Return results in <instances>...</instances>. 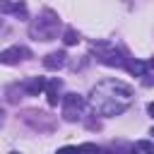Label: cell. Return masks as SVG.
I'll list each match as a JSON object with an SVG mask.
<instances>
[{
    "label": "cell",
    "instance_id": "obj_9",
    "mask_svg": "<svg viewBox=\"0 0 154 154\" xmlns=\"http://www.w3.org/2000/svg\"><path fill=\"white\" fill-rule=\"evenodd\" d=\"M65 53L63 51H53V53H48L46 58H43V67H48V70H58V67H63L65 65Z\"/></svg>",
    "mask_w": 154,
    "mask_h": 154
},
{
    "label": "cell",
    "instance_id": "obj_7",
    "mask_svg": "<svg viewBox=\"0 0 154 154\" xmlns=\"http://www.w3.org/2000/svg\"><path fill=\"white\" fill-rule=\"evenodd\" d=\"M60 87H63V82L58 79V77H53V79H48L46 82V94H48V103L51 106H58V101H60Z\"/></svg>",
    "mask_w": 154,
    "mask_h": 154
},
{
    "label": "cell",
    "instance_id": "obj_17",
    "mask_svg": "<svg viewBox=\"0 0 154 154\" xmlns=\"http://www.w3.org/2000/svg\"><path fill=\"white\" fill-rule=\"evenodd\" d=\"M10 154H19V152H10Z\"/></svg>",
    "mask_w": 154,
    "mask_h": 154
},
{
    "label": "cell",
    "instance_id": "obj_11",
    "mask_svg": "<svg viewBox=\"0 0 154 154\" xmlns=\"http://www.w3.org/2000/svg\"><path fill=\"white\" fill-rule=\"evenodd\" d=\"M132 154H154V144L149 140H140L132 144Z\"/></svg>",
    "mask_w": 154,
    "mask_h": 154
},
{
    "label": "cell",
    "instance_id": "obj_14",
    "mask_svg": "<svg viewBox=\"0 0 154 154\" xmlns=\"http://www.w3.org/2000/svg\"><path fill=\"white\" fill-rule=\"evenodd\" d=\"M55 154H79V149L77 147H60Z\"/></svg>",
    "mask_w": 154,
    "mask_h": 154
},
{
    "label": "cell",
    "instance_id": "obj_2",
    "mask_svg": "<svg viewBox=\"0 0 154 154\" xmlns=\"http://www.w3.org/2000/svg\"><path fill=\"white\" fill-rule=\"evenodd\" d=\"M91 51L96 53V58L103 63V65H111V67H125V58H123V53L113 46V43H108V41H99V43H91Z\"/></svg>",
    "mask_w": 154,
    "mask_h": 154
},
{
    "label": "cell",
    "instance_id": "obj_6",
    "mask_svg": "<svg viewBox=\"0 0 154 154\" xmlns=\"http://www.w3.org/2000/svg\"><path fill=\"white\" fill-rule=\"evenodd\" d=\"M24 91L26 94H31V96H38L43 89H46V77H29V79H24Z\"/></svg>",
    "mask_w": 154,
    "mask_h": 154
},
{
    "label": "cell",
    "instance_id": "obj_15",
    "mask_svg": "<svg viewBox=\"0 0 154 154\" xmlns=\"http://www.w3.org/2000/svg\"><path fill=\"white\" fill-rule=\"evenodd\" d=\"M147 111H149V116H152V118H154V101H152V103H149V106H147Z\"/></svg>",
    "mask_w": 154,
    "mask_h": 154
},
{
    "label": "cell",
    "instance_id": "obj_1",
    "mask_svg": "<svg viewBox=\"0 0 154 154\" xmlns=\"http://www.w3.org/2000/svg\"><path fill=\"white\" fill-rule=\"evenodd\" d=\"M132 99H135L132 87H128L120 79H103L91 89V106L106 118L120 116L132 103Z\"/></svg>",
    "mask_w": 154,
    "mask_h": 154
},
{
    "label": "cell",
    "instance_id": "obj_3",
    "mask_svg": "<svg viewBox=\"0 0 154 154\" xmlns=\"http://www.w3.org/2000/svg\"><path fill=\"white\" fill-rule=\"evenodd\" d=\"M55 34H58V17H55V12L46 10L43 12V19L31 26V36H36L41 41H51Z\"/></svg>",
    "mask_w": 154,
    "mask_h": 154
},
{
    "label": "cell",
    "instance_id": "obj_16",
    "mask_svg": "<svg viewBox=\"0 0 154 154\" xmlns=\"http://www.w3.org/2000/svg\"><path fill=\"white\" fill-rule=\"evenodd\" d=\"M149 65H152V67H154V58H152V60H149Z\"/></svg>",
    "mask_w": 154,
    "mask_h": 154
},
{
    "label": "cell",
    "instance_id": "obj_4",
    "mask_svg": "<svg viewBox=\"0 0 154 154\" xmlns=\"http://www.w3.org/2000/svg\"><path fill=\"white\" fill-rule=\"evenodd\" d=\"M82 108H84V99L79 94H65L63 96V116H65V120H77L82 116Z\"/></svg>",
    "mask_w": 154,
    "mask_h": 154
},
{
    "label": "cell",
    "instance_id": "obj_5",
    "mask_svg": "<svg viewBox=\"0 0 154 154\" xmlns=\"http://www.w3.org/2000/svg\"><path fill=\"white\" fill-rule=\"evenodd\" d=\"M29 55H31V53H29L26 48L12 46V48H7V51L0 53V63H5V65H17L19 60H24V58H29Z\"/></svg>",
    "mask_w": 154,
    "mask_h": 154
},
{
    "label": "cell",
    "instance_id": "obj_8",
    "mask_svg": "<svg viewBox=\"0 0 154 154\" xmlns=\"http://www.w3.org/2000/svg\"><path fill=\"white\" fill-rule=\"evenodd\" d=\"M0 12H12V14L26 17V5L22 0H0Z\"/></svg>",
    "mask_w": 154,
    "mask_h": 154
},
{
    "label": "cell",
    "instance_id": "obj_12",
    "mask_svg": "<svg viewBox=\"0 0 154 154\" xmlns=\"http://www.w3.org/2000/svg\"><path fill=\"white\" fill-rule=\"evenodd\" d=\"M77 149H79V154H101V149H99L94 142H84V144H79Z\"/></svg>",
    "mask_w": 154,
    "mask_h": 154
},
{
    "label": "cell",
    "instance_id": "obj_13",
    "mask_svg": "<svg viewBox=\"0 0 154 154\" xmlns=\"http://www.w3.org/2000/svg\"><path fill=\"white\" fill-rule=\"evenodd\" d=\"M63 41H65L67 46H75V43L79 41V34H77L75 29H67V31H65V38H63Z\"/></svg>",
    "mask_w": 154,
    "mask_h": 154
},
{
    "label": "cell",
    "instance_id": "obj_10",
    "mask_svg": "<svg viewBox=\"0 0 154 154\" xmlns=\"http://www.w3.org/2000/svg\"><path fill=\"white\" fill-rule=\"evenodd\" d=\"M125 67H128V72L135 75V77H144V75H147V63H142V60H128Z\"/></svg>",
    "mask_w": 154,
    "mask_h": 154
}]
</instances>
